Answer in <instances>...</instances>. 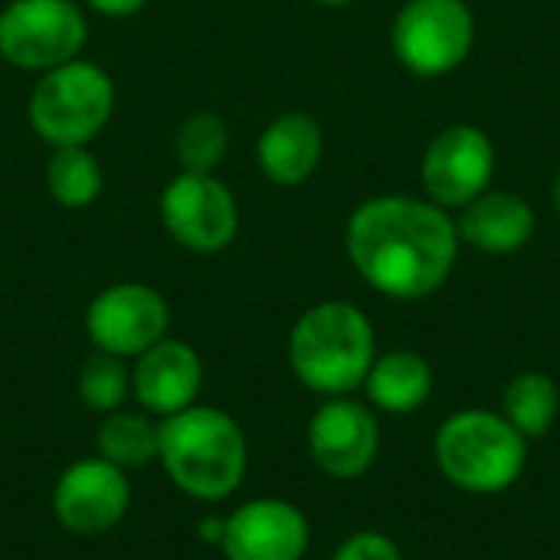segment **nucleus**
I'll use <instances>...</instances> for the list:
<instances>
[{
    "label": "nucleus",
    "instance_id": "nucleus-1",
    "mask_svg": "<svg viewBox=\"0 0 560 560\" xmlns=\"http://www.w3.org/2000/svg\"><path fill=\"white\" fill-rule=\"evenodd\" d=\"M345 249L371 289L387 299L413 302L433 295L450 279L459 230L433 200L387 194L364 200L348 217Z\"/></svg>",
    "mask_w": 560,
    "mask_h": 560
},
{
    "label": "nucleus",
    "instance_id": "nucleus-2",
    "mask_svg": "<svg viewBox=\"0 0 560 560\" xmlns=\"http://www.w3.org/2000/svg\"><path fill=\"white\" fill-rule=\"evenodd\" d=\"M158 463L164 476L194 502L230 499L249 466V443L243 427L220 407L194 404L161 420Z\"/></svg>",
    "mask_w": 560,
    "mask_h": 560
},
{
    "label": "nucleus",
    "instance_id": "nucleus-3",
    "mask_svg": "<svg viewBox=\"0 0 560 560\" xmlns=\"http://www.w3.org/2000/svg\"><path fill=\"white\" fill-rule=\"evenodd\" d=\"M374 364V325L351 302L312 305L289 335V368L322 397L358 390Z\"/></svg>",
    "mask_w": 560,
    "mask_h": 560
},
{
    "label": "nucleus",
    "instance_id": "nucleus-4",
    "mask_svg": "<svg viewBox=\"0 0 560 560\" xmlns=\"http://www.w3.org/2000/svg\"><path fill=\"white\" fill-rule=\"evenodd\" d=\"M115 102L118 92L112 75L98 62L79 56L39 72L26 102V118L49 148H72L89 144L105 131Z\"/></svg>",
    "mask_w": 560,
    "mask_h": 560
},
{
    "label": "nucleus",
    "instance_id": "nucleus-5",
    "mask_svg": "<svg viewBox=\"0 0 560 560\" xmlns=\"http://www.w3.org/2000/svg\"><path fill=\"white\" fill-rule=\"evenodd\" d=\"M443 476L472 495H495L518 482L528 446L525 436L499 413L463 410L450 417L433 443Z\"/></svg>",
    "mask_w": 560,
    "mask_h": 560
},
{
    "label": "nucleus",
    "instance_id": "nucleus-6",
    "mask_svg": "<svg viewBox=\"0 0 560 560\" xmlns=\"http://www.w3.org/2000/svg\"><path fill=\"white\" fill-rule=\"evenodd\" d=\"M89 20L75 0H10L0 10V59L23 72H46L79 59Z\"/></svg>",
    "mask_w": 560,
    "mask_h": 560
},
{
    "label": "nucleus",
    "instance_id": "nucleus-7",
    "mask_svg": "<svg viewBox=\"0 0 560 560\" xmlns=\"http://www.w3.org/2000/svg\"><path fill=\"white\" fill-rule=\"evenodd\" d=\"M476 20L466 0H407L390 26L394 56L423 79L453 72L472 49Z\"/></svg>",
    "mask_w": 560,
    "mask_h": 560
},
{
    "label": "nucleus",
    "instance_id": "nucleus-8",
    "mask_svg": "<svg viewBox=\"0 0 560 560\" xmlns=\"http://www.w3.org/2000/svg\"><path fill=\"white\" fill-rule=\"evenodd\" d=\"M161 223L167 236L190 253H220L240 233L236 194L203 171H177L161 190Z\"/></svg>",
    "mask_w": 560,
    "mask_h": 560
},
{
    "label": "nucleus",
    "instance_id": "nucleus-9",
    "mask_svg": "<svg viewBox=\"0 0 560 560\" xmlns=\"http://www.w3.org/2000/svg\"><path fill=\"white\" fill-rule=\"evenodd\" d=\"M171 305L148 282L105 285L85 308V335L95 351L135 361L141 351L167 338Z\"/></svg>",
    "mask_w": 560,
    "mask_h": 560
},
{
    "label": "nucleus",
    "instance_id": "nucleus-10",
    "mask_svg": "<svg viewBox=\"0 0 560 560\" xmlns=\"http://www.w3.org/2000/svg\"><path fill=\"white\" fill-rule=\"evenodd\" d=\"M131 509L128 472L105 463L102 456H85L69 463L52 486L56 522L79 538L108 535L125 522Z\"/></svg>",
    "mask_w": 560,
    "mask_h": 560
},
{
    "label": "nucleus",
    "instance_id": "nucleus-11",
    "mask_svg": "<svg viewBox=\"0 0 560 560\" xmlns=\"http://www.w3.org/2000/svg\"><path fill=\"white\" fill-rule=\"evenodd\" d=\"M495 174V148L492 138L476 125H450L443 128L420 164V180L427 197L443 210H463L476 197L486 194Z\"/></svg>",
    "mask_w": 560,
    "mask_h": 560
},
{
    "label": "nucleus",
    "instance_id": "nucleus-12",
    "mask_svg": "<svg viewBox=\"0 0 560 560\" xmlns=\"http://www.w3.org/2000/svg\"><path fill=\"white\" fill-rule=\"evenodd\" d=\"M381 453L377 417L348 397H331L308 420V456L331 479L364 476Z\"/></svg>",
    "mask_w": 560,
    "mask_h": 560
},
{
    "label": "nucleus",
    "instance_id": "nucleus-13",
    "mask_svg": "<svg viewBox=\"0 0 560 560\" xmlns=\"http://www.w3.org/2000/svg\"><path fill=\"white\" fill-rule=\"evenodd\" d=\"M308 518L285 499H253L226 515L220 551L226 560H302Z\"/></svg>",
    "mask_w": 560,
    "mask_h": 560
},
{
    "label": "nucleus",
    "instance_id": "nucleus-14",
    "mask_svg": "<svg viewBox=\"0 0 560 560\" xmlns=\"http://www.w3.org/2000/svg\"><path fill=\"white\" fill-rule=\"evenodd\" d=\"M203 387V361L194 345L177 338H161L131 361V397L135 404L167 420L197 404Z\"/></svg>",
    "mask_w": 560,
    "mask_h": 560
},
{
    "label": "nucleus",
    "instance_id": "nucleus-15",
    "mask_svg": "<svg viewBox=\"0 0 560 560\" xmlns=\"http://www.w3.org/2000/svg\"><path fill=\"white\" fill-rule=\"evenodd\" d=\"M322 154L325 135L308 112H285L272 118L256 141V164L279 187L305 184L318 171Z\"/></svg>",
    "mask_w": 560,
    "mask_h": 560
},
{
    "label": "nucleus",
    "instance_id": "nucleus-16",
    "mask_svg": "<svg viewBox=\"0 0 560 560\" xmlns=\"http://www.w3.org/2000/svg\"><path fill=\"white\" fill-rule=\"evenodd\" d=\"M459 240L482 253H515L535 236V210L525 197L509 190H486L472 203L463 207L456 223Z\"/></svg>",
    "mask_w": 560,
    "mask_h": 560
},
{
    "label": "nucleus",
    "instance_id": "nucleus-17",
    "mask_svg": "<svg viewBox=\"0 0 560 560\" xmlns=\"http://www.w3.org/2000/svg\"><path fill=\"white\" fill-rule=\"evenodd\" d=\"M368 400L384 413H413L433 394V368L413 351H390L374 358L364 377Z\"/></svg>",
    "mask_w": 560,
    "mask_h": 560
},
{
    "label": "nucleus",
    "instance_id": "nucleus-18",
    "mask_svg": "<svg viewBox=\"0 0 560 560\" xmlns=\"http://www.w3.org/2000/svg\"><path fill=\"white\" fill-rule=\"evenodd\" d=\"M161 446V420L138 410H115L98 420L95 430V456L118 466L121 472H138L151 463H158Z\"/></svg>",
    "mask_w": 560,
    "mask_h": 560
},
{
    "label": "nucleus",
    "instance_id": "nucleus-19",
    "mask_svg": "<svg viewBox=\"0 0 560 560\" xmlns=\"http://www.w3.org/2000/svg\"><path fill=\"white\" fill-rule=\"evenodd\" d=\"M43 180H46V194L62 210H85L105 190V171H102L98 158L89 151V144L52 148Z\"/></svg>",
    "mask_w": 560,
    "mask_h": 560
},
{
    "label": "nucleus",
    "instance_id": "nucleus-20",
    "mask_svg": "<svg viewBox=\"0 0 560 560\" xmlns=\"http://www.w3.org/2000/svg\"><path fill=\"white\" fill-rule=\"evenodd\" d=\"M560 410V394L555 381L548 374L538 371H525L518 377L509 381L505 394H502V417L528 440L545 436Z\"/></svg>",
    "mask_w": 560,
    "mask_h": 560
},
{
    "label": "nucleus",
    "instance_id": "nucleus-21",
    "mask_svg": "<svg viewBox=\"0 0 560 560\" xmlns=\"http://www.w3.org/2000/svg\"><path fill=\"white\" fill-rule=\"evenodd\" d=\"M230 151V125L217 112H194L174 131V158L180 171L213 174Z\"/></svg>",
    "mask_w": 560,
    "mask_h": 560
},
{
    "label": "nucleus",
    "instance_id": "nucleus-22",
    "mask_svg": "<svg viewBox=\"0 0 560 560\" xmlns=\"http://www.w3.org/2000/svg\"><path fill=\"white\" fill-rule=\"evenodd\" d=\"M75 394L98 417L128 407V397H131V368H128V361L115 358V354H105V351L89 354L79 364Z\"/></svg>",
    "mask_w": 560,
    "mask_h": 560
},
{
    "label": "nucleus",
    "instance_id": "nucleus-23",
    "mask_svg": "<svg viewBox=\"0 0 560 560\" xmlns=\"http://www.w3.org/2000/svg\"><path fill=\"white\" fill-rule=\"evenodd\" d=\"M331 560H404L400 548L381 532H358L338 545Z\"/></svg>",
    "mask_w": 560,
    "mask_h": 560
},
{
    "label": "nucleus",
    "instance_id": "nucleus-24",
    "mask_svg": "<svg viewBox=\"0 0 560 560\" xmlns=\"http://www.w3.org/2000/svg\"><path fill=\"white\" fill-rule=\"evenodd\" d=\"M144 3H148V0H85V7H92L95 13L112 16V20L131 16V13H138Z\"/></svg>",
    "mask_w": 560,
    "mask_h": 560
},
{
    "label": "nucleus",
    "instance_id": "nucleus-25",
    "mask_svg": "<svg viewBox=\"0 0 560 560\" xmlns=\"http://www.w3.org/2000/svg\"><path fill=\"white\" fill-rule=\"evenodd\" d=\"M223 528H226V515H203V518H200V525H197V538H200L203 545L220 548V541H223Z\"/></svg>",
    "mask_w": 560,
    "mask_h": 560
},
{
    "label": "nucleus",
    "instance_id": "nucleus-26",
    "mask_svg": "<svg viewBox=\"0 0 560 560\" xmlns=\"http://www.w3.org/2000/svg\"><path fill=\"white\" fill-rule=\"evenodd\" d=\"M551 197H555V210L560 213V171L558 177H555V187H551Z\"/></svg>",
    "mask_w": 560,
    "mask_h": 560
},
{
    "label": "nucleus",
    "instance_id": "nucleus-27",
    "mask_svg": "<svg viewBox=\"0 0 560 560\" xmlns=\"http://www.w3.org/2000/svg\"><path fill=\"white\" fill-rule=\"evenodd\" d=\"M315 3H322V7H348L354 0H315Z\"/></svg>",
    "mask_w": 560,
    "mask_h": 560
}]
</instances>
